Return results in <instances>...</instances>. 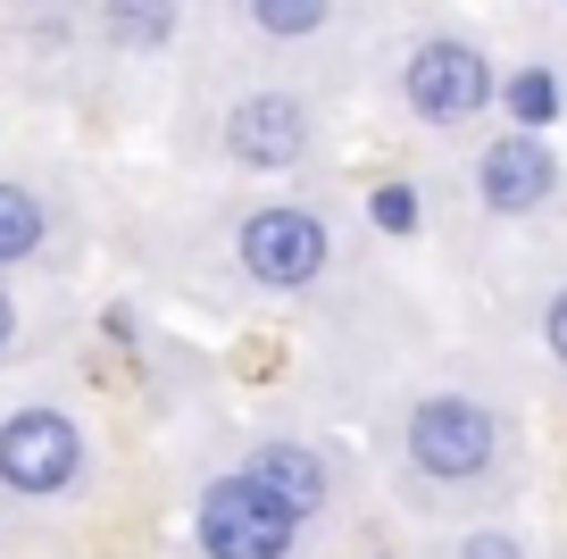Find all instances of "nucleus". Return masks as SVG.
I'll return each mask as SVG.
<instances>
[{"label":"nucleus","mask_w":567,"mask_h":559,"mask_svg":"<svg viewBox=\"0 0 567 559\" xmlns=\"http://www.w3.org/2000/svg\"><path fill=\"white\" fill-rule=\"evenodd\" d=\"M193 542L200 559H292V542H301V518L276 501V492H259L243 468L209 476L193 501Z\"/></svg>","instance_id":"f257e3e1"},{"label":"nucleus","mask_w":567,"mask_h":559,"mask_svg":"<svg viewBox=\"0 0 567 559\" xmlns=\"http://www.w3.org/2000/svg\"><path fill=\"white\" fill-rule=\"evenodd\" d=\"M409 468L425 485H476L484 468L501 459V418L476 402V393H425L409 409Z\"/></svg>","instance_id":"f03ea898"},{"label":"nucleus","mask_w":567,"mask_h":559,"mask_svg":"<svg viewBox=\"0 0 567 559\" xmlns=\"http://www.w3.org/2000/svg\"><path fill=\"white\" fill-rule=\"evenodd\" d=\"M84 476V426L51 402H25L0 418V492L18 501H59Z\"/></svg>","instance_id":"7ed1b4c3"},{"label":"nucleus","mask_w":567,"mask_h":559,"mask_svg":"<svg viewBox=\"0 0 567 559\" xmlns=\"http://www.w3.org/2000/svg\"><path fill=\"white\" fill-rule=\"evenodd\" d=\"M234 260H243V276L267 284V293H309V284L326 276V260H334V234H326L318 210L267 201V210H250L243 226H234Z\"/></svg>","instance_id":"20e7f679"},{"label":"nucleus","mask_w":567,"mask_h":559,"mask_svg":"<svg viewBox=\"0 0 567 559\" xmlns=\"http://www.w3.org/2000/svg\"><path fill=\"white\" fill-rule=\"evenodd\" d=\"M493 92H501L493 59H484L476 42H460V34L417 42L409 68H401V101H409V118H417V125H467V118L493 109Z\"/></svg>","instance_id":"39448f33"},{"label":"nucleus","mask_w":567,"mask_h":559,"mask_svg":"<svg viewBox=\"0 0 567 559\" xmlns=\"http://www.w3.org/2000/svg\"><path fill=\"white\" fill-rule=\"evenodd\" d=\"M309 151V101L301 92H250L226 109V159L250 175H284Z\"/></svg>","instance_id":"423d86ee"},{"label":"nucleus","mask_w":567,"mask_h":559,"mask_svg":"<svg viewBox=\"0 0 567 559\" xmlns=\"http://www.w3.org/2000/svg\"><path fill=\"white\" fill-rule=\"evenodd\" d=\"M476 193H484V210H493V217L543 210V201L559 193V159H550V142L543 134H501L493 151L476 159Z\"/></svg>","instance_id":"0eeeda50"},{"label":"nucleus","mask_w":567,"mask_h":559,"mask_svg":"<svg viewBox=\"0 0 567 559\" xmlns=\"http://www.w3.org/2000/svg\"><path fill=\"white\" fill-rule=\"evenodd\" d=\"M243 476H250V485H259V492H276V501L292 509V518H301V526L318 518L326 501H334V468H326V459L309 451V443H292V435H267L259 451L243 459Z\"/></svg>","instance_id":"6e6552de"},{"label":"nucleus","mask_w":567,"mask_h":559,"mask_svg":"<svg viewBox=\"0 0 567 559\" xmlns=\"http://www.w3.org/2000/svg\"><path fill=\"white\" fill-rule=\"evenodd\" d=\"M176 18H184V0H101V42L159 51V42H176Z\"/></svg>","instance_id":"1a4fd4ad"},{"label":"nucleus","mask_w":567,"mask_h":559,"mask_svg":"<svg viewBox=\"0 0 567 559\" xmlns=\"http://www.w3.org/2000/svg\"><path fill=\"white\" fill-rule=\"evenodd\" d=\"M42 243H51V210L25 184H0V267L42 260Z\"/></svg>","instance_id":"9d476101"},{"label":"nucleus","mask_w":567,"mask_h":559,"mask_svg":"<svg viewBox=\"0 0 567 559\" xmlns=\"http://www.w3.org/2000/svg\"><path fill=\"white\" fill-rule=\"evenodd\" d=\"M493 101H501V109L517 118V134H543V125H550V118L567 109V84H559L550 68H517L509 84L493 92Z\"/></svg>","instance_id":"9b49d317"},{"label":"nucleus","mask_w":567,"mask_h":559,"mask_svg":"<svg viewBox=\"0 0 567 559\" xmlns=\"http://www.w3.org/2000/svg\"><path fill=\"white\" fill-rule=\"evenodd\" d=\"M250 26L276 34V42H301V34L326 26V0H250Z\"/></svg>","instance_id":"f8f14e48"},{"label":"nucleus","mask_w":567,"mask_h":559,"mask_svg":"<svg viewBox=\"0 0 567 559\" xmlns=\"http://www.w3.org/2000/svg\"><path fill=\"white\" fill-rule=\"evenodd\" d=\"M368 217H375V234H417L425 201L409 193V184H375V193H368Z\"/></svg>","instance_id":"ddd939ff"},{"label":"nucleus","mask_w":567,"mask_h":559,"mask_svg":"<svg viewBox=\"0 0 567 559\" xmlns=\"http://www.w3.org/2000/svg\"><path fill=\"white\" fill-rule=\"evenodd\" d=\"M460 559H526V542L501 535V526H484V535H467V542H460Z\"/></svg>","instance_id":"4468645a"},{"label":"nucleus","mask_w":567,"mask_h":559,"mask_svg":"<svg viewBox=\"0 0 567 559\" xmlns=\"http://www.w3.org/2000/svg\"><path fill=\"white\" fill-rule=\"evenodd\" d=\"M543 343H550V359L567 367V284L550 293V309H543Z\"/></svg>","instance_id":"2eb2a0df"},{"label":"nucleus","mask_w":567,"mask_h":559,"mask_svg":"<svg viewBox=\"0 0 567 559\" xmlns=\"http://www.w3.org/2000/svg\"><path fill=\"white\" fill-rule=\"evenodd\" d=\"M9 343H18V301H9V284H0V359H9Z\"/></svg>","instance_id":"dca6fc26"}]
</instances>
